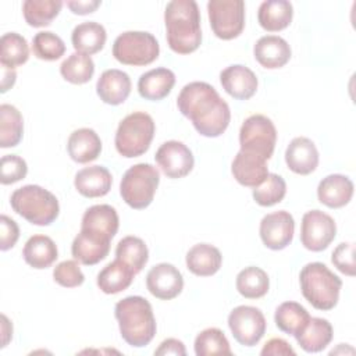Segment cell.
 Returning a JSON list of instances; mask_svg holds the SVG:
<instances>
[{"label": "cell", "instance_id": "cell-22", "mask_svg": "<svg viewBox=\"0 0 356 356\" xmlns=\"http://www.w3.org/2000/svg\"><path fill=\"white\" fill-rule=\"evenodd\" d=\"M353 196V182L342 174H331L323 178L317 186L320 203L330 209L343 207Z\"/></svg>", "mask_w": 356, "mask_h": 356}, {"label": "cell", "instance_id": "cell-50", "mask_svg": "<svg viewBox=\"0 0 356 356\" xmlns=\"http://www.w3.org/2000/svg\"><path fill=\"white\" fill-rule=\"evenodd\" d=\"M15 79H17L15 70L1 65V89H0L1 93H6L10 88H13L15 83Z\"/></svg>", "mask_w": 356, "mask_h": 356}, {"label": "cell", "instance_id": "cell-19", "mask_svg": "<svg viewBox=\"0 0 356 356\" xmlns=\"http://www.w3.org/2000/svg\"><path fill=\"white\" fill-rule=\"evenodd\" d=\"M231 171L234 178L243 186L256 188L268 175L267 160L248 152L239 150L232 160Z\"/></svg>", "mask_w": 356, "mask_h": 356}, {"label": "cell", "instance_id": "cell-26", "mask_svg": "<svg viewBox=\"0 0 356 356\" xmlns=\"http://www.w3.org/2000/svg\"><path fill=\"white\" fill-rule=\"evenodd\" d=\"M188 270L197 277L214 275L222 263L221 252L210 243H197L192 246L185 257Z\"/></svg>", "mask_w": 356, "mask_h": 356}, {"label": "cell", "instance_id": "cell-6", "mask_svg": "<svg viewBox=\"0 0 356 356\" xmlns=\"http://www.w3.org/2000/svg\"><path fill=\"white\" fill-rule=\"evenodd\" d=\"M154 121L145 111H134L118 124L114 145L117 152L127 159L145 154L154 136Z\"/></svg>", "mask_w": 356, "mask_h": 356}, {"label": "cell", "instance_id": "cell-43", "mask_svg": "<svg viewBox=\"0 0 356 356\" xmlns=\"http://www.w3.org/2000/svg\"><path fill=\"white\" fill-rule=\"evenodd\" d=\"M26 161L17 154H6L0 160V182L3 185L15 184L26 177Z\"/></svg>", "mask_w": 356, "mask_h": 356}, {"label": "cell", "instance_id": "cell-27", "mask_svg": "<svg viewBox=\"0 0 356 356\" xmlns=\"http://www.w3.org/2000/svg\"><path fill=\"white\" fill-rule=\"evenodd\" d=\"M334 330L328 320L320 317H310L303 330L295 335L298 345L309 353L321 352L332 341Z\"/></svg>", "mask_w": 356, "mask_h": 356}, {"label": "cell", "instance_id": "cell-18", "mask_svg": "<svg viewBox=\"0 0 356 356\" xmlns=\"http://www.w3.org/2000/svg\"><path fill=\"white\" fill-rule=\"evenodd\" d=\"M285 163L292 172L307 175L318 165V150L309 138H293L285 150Z\"/></svg>", "mask_w": 356, "mask_h": 356}, {"label": "cell", "instance_id": "cell-49", "mask_svg": "<svg viewBox=\"0 0 356 356\" xmlns=\"http://www.w3.org/2000/svg\"><path fill=\"white\" fill-rule=\"evenodd\" d=\"M102 4L100 0H72L67 1L68 8L78 15H85L93 13Z\"/></svg>", "mask_w": 356, "mask_h": 356}, {"label": "cell", "instance_id": "cell-41", "mask_svg": "<svg viewBox=\"0 0 356 356\" xmlns=\"http://www.w3.org/2000/svg\"><path fill=\"white\" fill-rule=\"evenodd\" d=\"M286 193V184L284 178L278 174L268 172L266 179L253 188V199L259 206L270 207L280 203Z\"/></svg>", "mask_w": 356, "mask_h": 356}, {"label": "cell", "instance_id": "cell-42", "mask_svg": "<svg viewBox=\"0 0 356 356\" xmlns=\"http://www.w3.org/2000/svg\"><path fill=\"white\" fill-rule=\"evenodd\" d=\"M32 51L40 60L54 61L65 53V43L58 35L50 31H40L32 39Z\"/></svg>", "mask_w": 356, "mask_h": 356}, {"label": "cell", "instance_id": "cell-47", "mask_svg": "<svg viewBox=\"0 0 356 356\" xmlns=\"http://www.w3.org/2000/svg\"><path fill=\"white\" fill-rule=\"evenodd\" d=\"M263 356H270V355H295V350L292 346L282 338H271L267 341L260 352Z\"/></svg>", "mask_w": 356, "mask_h": 356}, {"label": "cell", "instance_id": "cell-45", "mask_svg": "<svg viewBox=\"0 0 356 356\" xmlns=\"http://www.w3.org/2000/svg\"><path fill=\"white\" fill-rule=\"evenodd\" d=\"M331 261L342 274L353 277L355 271H356L355 243H352V242L339 243L331 254Z\"/></svg>", "mask_w": 356, "mask_h": 356}, {"label": "cell", "instance_id": "cell-8", "mask_svg": "<svg viewBox=\"0 0 356 356\" xmlns=\"http://www.w3.org/2000/svg\"><path fill=\"white\" fill-rule=\"evenodd\" d=\"M160 53L157 39L143 31H127L118 35L113 43L114 58L125 65L152 64Z\"/></svg>", "mask_w": 356, "mask_h": 356}, {"label": "cell", "instance_id": "cell-1", "mask_svg": "<svg viewBox=\"0 0 356 356\" xmlns=\"http://www.w3.org/2000/svg\"><path fill=\"white\" fill-rule=\"evenodd\" d=\"M178 110L191 120L195 129L206 138L225 132L231 121L229 106L207 82L186 83L177 99Z\"/></svg>", "mask_w": 356, "mask_h": 356}, {"label": "cell", "instance_id": "cell-29", "mask_svg": "<svg viewBox=\"0 0 356 356\" xmlns=\"http://www.w3.org/2000/svg\"><path fill=\"white\" fill-rule=\"evenodd\" d=\"M135 275L136 274L128 264L115 259L97 274V286L102 292L114 295L125 291L132 284Z\"/></svg>", "mask_w": 356, "mask_h": 356}, {"label": "cell", "instance_id": "cell-25", "mask_svg": "<svg viewBox=\"0 0 356 356\" xmlns=\"http://www.w3.org/2000/svg\"><path fill=\"white\" fill-rule=\"evenodd\" d=\"M175 85V74L164 67L150 70L140 75L138 81L139 95L152 102L167 97Z\"/></svg>", "mask_w": 356, "mask_h": 356}, {"label": "cell", "instance_id": "cell-23", "mask_svg": "<svg viewBox=\"0 0 356 356\" xmlns=\"http://www.w3.org/2000/svg\"><path fill=\"white\" fill-rule=\"evenodd\" d=\"M113 177L103 165H89L75 174V189L85 197H102L111 189Z\"/></svg>", "mask_w": 356, "mask_h": 356}, {"label": "cell", "instance_id": "cell-35", "mask_svg": "<svg viewBox=\"0 0 356 356\" xmlns=\"http://www.w3.org/2000/svg\"><path fill=\"white\" fill-rule=\"evenodd\" d=\"M63 7L60 0H25L22 14L29 26L42 28L51 24Z\"/></svg>", "mask_w": 356, "mask_h": 356}, {"label": "cell", "instance_id": "cell-12", "mask_svg": "<svg viewBox=\"0 0 356 356\" xmlns=\"http://www.w3.org/2000/svg\"><path fill=\"white\" fill-rule=\"evenodd\" d=\"M337 235V224L331 216L321 210L306 211L302 217L300 242L312 252L328 248Z\"/></svg>", "mask_w": 356, "mask_h": 356}, {"label": "cell", "instance_id": "cell-36", "mask_svg": "<svg viewBox=\"0 0 356 356\" xmlns=\"http://www.w3.org/2000/svg\"><path fill=\"white\" fill-rule=\"evenodd\" d=\"M270 288V280L260 267H246L236 275V289L246 299L263 298Z\"/></svg>", "mask_w": 356, "mask_h": 356}, {"label": "cell", "instance_id": "cell-11", "mask_svg": "<svg viewBox=\"0 0 356 356\" xmlns=\"http://www.w3.org/2000/svg\"><path fill=\"white\" fill-rule=\"evenodd\" d=\"M228 327L238 343L254 346L266 332V318L260 309L253 306H236L228 316Z\"/></svg>", "mask_w": 356, "mask_h": 356}, {"label": "cell", "instance_id": "cell-21", "mask_svg": "<svg viewBox=\"0 0 356 356\" xmlns=\"http://www.w3.org/2000/svg\"><path fill=\"white\" fill-rule=\"evenodd\" d=\"M253 54L261 67L275 70L284 67L291 60L292 51L284 38L277 35H266L256 42Z\"/></svg>", "mask_w": 356, "mask_h": 356}, {"label": "cell", "instance_id": "cell-28", "mask_svg": "<svg viewBox=\"0 0 356 356\" xmlns=\"http://www.w3.org/2000/svg\"><path fill=\"white\" fill-rule=\"evenodd\" d=\"M22 256L26 264L36 270H43L57 260L58 250L50 236L33 235L26 241L22 249Z\"/></svg>", "mask_w": 356, "mask_h": 356}, {"label": "cell", "instance_id": "cell-31", "mask_svg": "<svg viewBox=\"0 0 356 356\" xmlns=\"http://www.w3.org/2000/svg\"><path fill=\"white\" fill-rule=\"evenodd\" d=\"M107 33L103 25L95 21H88L76 25L71 33V42L78 53L95 54L104 47Z\"/></svg>", "mask_w": 356, "mask_h": 356}, {"label": "cell", "instance_id": "cell-48", "mask_svg": "<svg viewBox=\"0 0 356 356\" xmlns=\"http://www.w3.org/2000/svg\"><path fill=\"white\" fill-rule=\"evenodd\" d=\"M154 355H178V356H185L186 349L182 341L175 339V338H168L164 339L159 348L154 350Z\"/></svg>", "mask_w": 356, "mask_h": 356}, {"label": "cell", "instance_id": "cell-37", "mask_svg": "<svg viewBox=\"0 0 356 356\" xmlns=\"http://www.w3.org/2000/svg\"><path fill=\"white\" fill-rule=\"evenodd\" d=\"M1 53H0V64L7 68H17L25 64L29 58V47L28 42L24 36L17 32H7L0 39Z\"/></svg>", "mask_w": 356, "mask_h": 356}, {"label": "cell", "instance_id": "cell-51", "mask_svg": "<svg viewBox=\"0 0 356 356\" xmlns=\"http://www.w3.org/2000/svg\"><path fill=\"white\" fill-rule=\"evenodd\" d=\"M1 320H3V324H1V330H3V345H1V348H4V346L7 345L10 337L13 335V327H11L10 330H7V327L10 325V321H8V318H7L4 314H1Z\"/></svg>", "mask_w": 356, "mask_h": 356}, {"label": "cell", "instance_id": "cell-7", "mask_svg": "<svg viewBox=\"0 0 356 356\" xmlns=\"http://www.w3.org/2000/svg\"><path fill=\"white\" fill-rule=\"evenodd\" d=\"M159 182V170L149 163H139L125 171L120 182V195L129 207L142 210L153 202Z\"/></svg>", "mask_w": 356, "mask_h": 356}, {"label": "cell", "instance_id": "cell-40", "mask_svg": "<svg viewBox=\"0 0 356 356\" xmlns=\"http://www.w3.org/2000/svg\"><path fill=\"white\" fill-rule=\"evenodd\" d=\"M195 353L197 356L207 355H231V346L220 328L210 327L203 330L195 338Z\"/></svg>", "mask_w": 356, "mask_h": 356}, {"label": "cell", "instance_id": "cell-44", "mask_svg": "<svg viewBox=\"0 0 356 356\" xmlns=\"http://www.w3.org/2000/svg\"><path fill=\"white\" fill-rule=\"evenodd\" d=\"M53 280L64 288H75L83 284L85 275L76 260H64L54 267Z\"/></svg>", "mask_w": 356, "mask_h": 356}, {"label": "cell", "instance_id": "cell-14", "mask_svg": "<svg viewBox=\"0 0 356 356\" xmlns=\"http://www.w3.org/2000/svg\"><path fill=\"white\" fill-rule=\"evenodd\" d=\"M260 238L271 250L285 249L293 239L295 221L292 214L285 210L266 214L260 221Z\"/></svg>", "mask_w": 356, "mask_h": 356}, {"label": "cell", "instance_id": "cell-2", "mask_svg": "<svg viewBox=\"0 0 356 356\" xmlns=\"http://www.w3.org/2000/svg\"><path fill=\"white\" fill-rule=\"evenodd\" d=\"M167 43L178 54L193 53L202 43L200 11L193 0H172L164 11Z\"/></svg>", "mask_w": 356, "mask_h": 356}, {"label": "cell", "instance_id": "cell-46", "mask_svg": "<svg viewBox=\"0 0 356 356\" xmlns=\"http://www.w3.org/2000/svg\"><path fill=\"white\" fill-rule=\"evenodd\" d=\"M19 238V228L17 222L6 214L0 217V249L8 250L11 249Z\"/></svg>", "mask_w": 356, "mask_h": 356}, {"label": "cell", "instance_id": "cell-4", "mask_svg": "<svg viewBox=\"0 0 356 356\" xmlns=\"http://www.w3.org/2000/svg\"><path fill=\"white\" fill-rule=\"evenodd\" d=\"M303 298L317 310H331L339 300L341 278L320 261L307 263L299 274Z\"/></svg>", "mask_w": 356, "mask_h": 356}, {"label": "cell", "instance_id": "cell-32", "mask_svg": "<svg viewBox=\"0 0 356 356\" xmlns=\"http://www.w3.org/2000/svg\"><path fill=\"white\" fill-rule=\"evenodd\" d=\"M120 220L115 209L110 204H95L86 209V211L82 216L81 228L93 229L97 232H102L111 239L118 231Z\"/></svg>", "mask_w": 356, "mask_h": 356}, {"label": "cell", "instance_id": "cell-16", "mask_svg": "<svg viewBox=\"0 0 356 356\" xmlns=\"http://www.w3.org/2000/svg\"><path fill=\"white\" fill-rule=\"evenodd\" d=\"M146 286L154 298L171 300L182 292L184 277L175 266L170 263H159L149 270L146 275Z\"/></svg>", "mask_w": 356, "mask_h": 356}, {"label": "cell", "instance_id": "cell-15", "mask_svg": "<svg viewBox=\"0 0 356 356\" xmlns=\"http://www.w3.org/2000/svg\"><path fill=\"white\" fill-rule=\"evenodd\" d=\"M110 243V236L93 229L81 228L72 241L71 253L76 261L85 266H93L108 256Z\"/></svg>", "mask_w": 356, "mask_h": 356}, {"label": "cell", "instance_id": "cell-17", "mask_svg": "<svg viewBox=\"0 0 356 356\" xmlns=\"http://www.w3.org/2000/svg\"><path fill=\"white\" fill-rule=\"evenodd\" d=\"M220 82L222 89L238 100L250 99L256 93L259 83L254 72L242 64H234L222 70Z\"/></svg>", "mask_w": 356, "mask_h": 356}, {"label": "cell", "instance_id": "cell-3", "mask_svg": "<svg viewBox=\"0 0 356 356\" xmlns=\"http://www.w3.org/2000/svg\"><path fill=\"white\" fill-rule=\"evenodd\" d=\"M122 339L134 346L143 348L156 335V318L152 305L142 296H127L117 302L114 309Z\"/></svg>", "mask_w": 356, "mask_h": 356}, {"label": "cell", "instance_id": "cell-33", "mask_svg": "<svg viewBox=\"0 0 356 356\" xmlns=\"http://www.w3.org/2000/svg\"><path fill=\"white\" fill-rule=\"evenodd\" d=\"M310 320L307 310L298 302H284L275 309L274 321L278 330L289 335H298Z\"/></svg>", "mask_w": 356, "mask_h": 356}, {"label": "cell", "instance_id": "cell-39", "mask_svg": "<svg viewBox=\"0 0 356 356\" xmlns=\"http://www.w3.org/2000/svg\"><path fill=\"white\" fill-rule=\"evenodd\" d=\"M115 259L128 264L135 274L140 273L149 260V250L146 243L138 236L122 238L115 248Z\"/></svg>", "mask_w": 356, "mask_h": 356}, {"label": "cell", "instance_id": "cell-34", "mask_svg": "<svg viewBox=\"0 0 356 356\" xmlns=\"http://www.w3.org/2000/svg\"><path fill=\"white\" fill-rule=\"evenodd\" d=\"M24 134V118L17 107L11 104L0 106V146L3 149L17 146Z\"/></svg>", "mask_w": 356, "mask_h": 356}, {"label": "cell", "instance_id": "cell-9", "mask_svg": "<svg viewBox=\"0 0 356 356\" xmlns=\"http://www.w3.org/2000/svg\"><path fill=\"white\" fill-rule=\"evenodd\" d=\"M275 142V125L263 114H253L248 117L239 129L241 150L257 154L266 160L273 156Z\"/></svg>", "mask_w": 356, "mask_h": 356}, {"label": "cell", "instance_id": "cell-20", "mask_svg": "<svg viewBox=\"0 0 356 356\" xmlns=\"http://www.w3.org/2000/svg\"><path fill=\"white\" fill-rule=\"evenodd\" d=\"M131 78L127 72L111 68L102 72L96 83V92L100 100L107 104L118 106L124 103L131 93Z\"/></svg>", "mask_w": 356, "mask_h": 356}, {"label": "cell", "instance_id": "cell-24", "mask_svg": "<svg viewBox=\"0 0 356 356\" xmlns=\"http://www.w3.org/2000/svg\"><path fill=\"white\" fill-rule=\"evenodd\" d=\"M67 152L74 161L86 164L99 157L102 152V140L92 128H79L70 135Z\"/></svg>", "mask_w": 356, "mask_h": 356}, {"label": "cell", "instance_id": "cell-10", "mask_svg": "<svg viewBox=\"0 0 356 356\" xmlns=\"http://www.w3.org/2000/svg\"><path fill=\"white\" fill-rule=\"evenodd\" d=\"M210 26L222 40L238 38L245 26V3L242 0H210L207 3Z\"/></svg>", "mask_w": 356, "mask_h": 356}, {"label": "cell", "instance_id": "cell-5", "mask_svg": "<svg viewBox=\"0 0 356 356\" xmlns=\"http://www.w3.org/2000/svg\"><path fill=\"white\" fill-rule=\"evenodd\" d=\"M13 210L33 225H50L60 213L57 197L39 185L15 189L10 197Z\"/></svg>", "mask_w": 356, "mask_h": 356}, {"label": "cell", "instance_id": "cell-38", "mask_svg": "<svg viewBox=\"0 0 356 356\" xmlns=\"http://www.w3.org/2000/svg\"><path fill=\"white\" fill-rule=\"evenodd\" d=\"M60 74L67 82L82 85L92 79L95 74V63L90 56L75 51L61 63Z\"/></svg>", "mask_w": 356, "mask_h": 356}, {"label": "cell", "instance_id": "cell-30", "mask_svg": "<svg viewBox=\"0 0 356 356\" xmlns=\"http://www.w3.org/2000/svg\"><path fill=\"white\" fill-rule=\"evenodd\" d=\"M293 17V7L286 0H267L259 7L257 19L267 32H278L285 29Z\"/></svg>", "mask_w": 356, "mask_h": 356}, {"label": "cell", "instance_id": "cell-13", "mask_svg": "<svg viewBox=\"0 0 356 356\" xmlns=\"http://www.w3.org/2000/svg\"><path fill=\"white\" fill-rule=\"evenodd\" d=\"M156 163L172 179L186 177L195 164L191 149L179 140H167L156 152Z\"/></svg>", "mask_w": 356, "mask_h": 356}]
</instances>
